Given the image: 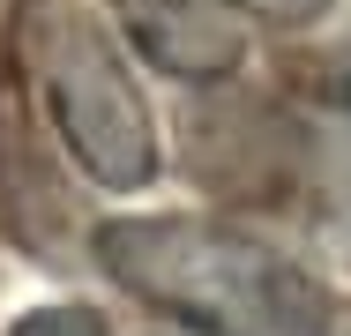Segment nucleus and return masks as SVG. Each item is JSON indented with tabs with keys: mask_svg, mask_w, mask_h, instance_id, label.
<instances>
[{
	"mask_svg": "<svg viewBox=\"0 0 351 336\" xmlns=\"http://www.w3.org/2000/svg\"><path fill=\"white\" fill-rule=\"evenodd\" d=\"M97 262L120 291L195 336H329L337 299L299 254L217 217H120L97 224Z\"/></svg>",
	"mask_w": 351,
	"mask_h": 336,
	"instance_id": "obj_1",
	"label": "nucleus"
},
{
	"mask_svg": "<svg viewBox=\"0 0 351 336\" xmlns=\"http://www.w3.org/2000/svg\"><path fill=\"white\" fill-rule=\"evenodd\" d=\"M23 60L30 82L68 142V157L112 195H135L157 180V128L135 67L120 60L112 30L82 0H30L23 8Z\"/></svg>",
	"mask_w": 351,
	"mask_h": 336,
	"instance_id": "obj_2",
	"label": "nucleus"
},
{
	"mask_svg": "<svg viewBox=\"0 0 351 336\" xmlns=\"http://www.w3.org/2000/svg\"><path fill=\"white\" fill-rule=\"evenodd\" d=\"M112 15L172 82H224L247 60V15L232 0H112Z\"/></svg>",
	"mask_w": 351,
	"mask_h": 336,
	"instance_id": "obj_3",
	"label": "nucleus"
},
{
	"mask_svg": "<svg viewBox=\"0 0 351 336\" xmlns=\"http://www.w3.org/2000/svg\"><path fill=\"white\" fill-rule=\"evenodd\" d=\"M291 180H299V202L314 217V232L351 262V112H314L299 142H291Z\"/></svg>",
	"mask_w": 351,
	"mask_h": 336,
	"instance_id": "obj_4",
	"label": "nucleus"
},
{
	"mask_svg": "<svg viewBox=\"0 0 351 336\" xmlns=\"http://www.w3.org/2000/svg\"><path fill=\"white\" fill-rule=\"evenodd\" d=\"M8 336H105V314L97 307H75V299H53V307L23 314Z\"/></svg>",
	"mask_w": 351,
	"mask_h": 336,
	"instance_id": "obj_5",
	"label": "nucleus"
},
{
	"mask_svg": "<svg viewBox=\"0 0 351 336\" xmlns=\"http://www.w3.org/2000/svg\"><path fill=\"white\" fill-rule=\"evenodd\" d=\"M232 8L254 15V23H277V30H306V23L329 15V0H232Z\"/></svg>",
	"mask_w": 351,
	"mask_h": 336,
	"instance_id": "obj_6",
	"label": "nucleus"
},
{
	"mask_svg": "<svg viewBox=\"0 0 351 336\" xmlns=\"http://www.w3.org/2000/svg\"><path fill=\"white\" fill-rule=\"evenodd\" d=\"M337 97H344V112H351V45L337 53Z\"/></svg>",
	"mask_w": 351,
	"mask_h": 336,
	"instance_id": "obj_7",
	"label": "nucleus"
}]
</instances>
